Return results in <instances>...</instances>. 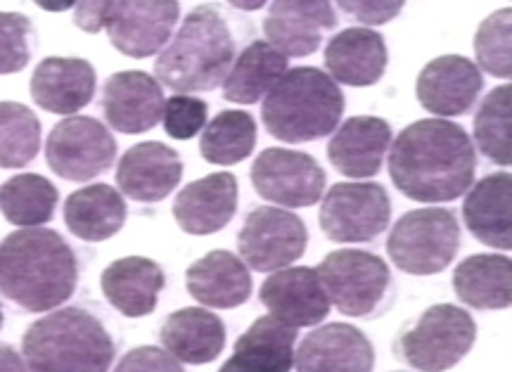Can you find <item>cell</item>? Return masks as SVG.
Returning a JSON list of instances; mask_svg holds the SVG:
<instances>
[{"mask_svg": "<svg viewBox=\"0 0 512 372\" xmlns=\"http://www.w3.org/2000/svg\"><path fill=\"white\" fill-rule=\"evenodd\" d=\"M164 91L157 79L145 72L112 74L102 91V112L107 124L119 133H145L164 117Z\"/></svg>", "mask_w": 512, "mask_h": 372, "instance_id": "obj_18", "label": "cell"}, {"mask_svg": "<svg viewBox=\"0 0 512 372\" xmlns=\"http://www.w3.org/2000/svg\"><path fill=\"white\" fill-rule=\"evenodd\" d=\"M479 67L496 79L512 76V10L503 8L486 17L475 36Z\"/></svg>", "mask_w": 512, "mask_h": 372, "instance_id": "obj_36", "label": "cell"}, {"mask_svg": "<svg viewBox=\"0 0 512 372\" xmlns=\"http://www.w3.org/2000/svg\"><path fill=\"white\" fill-rule=\"evenodd\" d=\"M238 211V178L221 171L185 185L174 202V216L183 233L214 235Z\"/></svg>", "mask_w": 512, "mask_h": 372, "instance_id": "obj_19", "label": "cell"}, {"mask_svg": "<svg viewBox=\"0 0 512 372\" xmlns=\"http://www.w3.org/2000/svg\"><path fill=\"white\" fill-rule=\"evenodd\" d=\"M330 304L351 318H370L382 309L392 287V273L380 256L361 249H339L316 268Z\"/></svg>", "mask_w": 512, "mask_h": 372, "instance_id": "obj_8", "label": "cell"}, {"mask_svg": "<svg viewBox=\"0 0 512 372\" xmlns=\"http://www.w3.org/2000/svg\"><path fill=\"white\" fill-rule=\"evenodd\" d=\"M76 282V254L55 230L24 228L0 245V294L19 309L53 311L72 297Z\"/></svg>", "mask_w": 512, "mask_h": 372, "instance_id": "obj_2", "label": "cell"}, {"mask_svg": "<svg viewBox=\"0 0 512 372\" xmlns=\"http://www.w3.org/2000/svg\"><path fill=\"white\" fill-rule=\"evenodd\" d=\"M460 249V226L453 211L425 207L403 214L392 228L387 252L396 268L411 275L446 271Z\"/></svg>", "mask_w": 512, "mask_h": 372, "instance_id": "obj_7", "label": "cell"}, {"mask_svg": "<svg viewBox=\"0 0 512 372\" xmlns=\"http://www.w3.org/2000/svg\"><path fill=\"white\" fill-rule=\"evenodd\" d=\"M465 226L486 247H512V176L508 171L491 173L475 183L463 204Z\"/></svg>", "mask_w": 512, "mask_h": 372, "instance_id": "obj_24", "label": "cell"}, {"mask_svg": "<svg viewBox=\"0 0 512 372\" xmlns=\"http://www.w3.org/2000/svg\"><path fill=\"white\" fill-rule=\"evenodd\" d=\"M34 24L19 12H0V74H17L31 60Z\"/></svg>", "mask_w": 512, "mask_h": 372, "instance_id": "obj_37", "label": "cell"}, {"mask_svg": "<svg viewBox=\"0 0 512 372\" xmlns=\"http://www.w3.org/2000/svg\"><path fill=\"white\" fill-rule=\"evenodd\" d=\"M0 327H3V309H0Z\"/></svg>", "mask_w": 512, "mask_h": 372, "instance_id": "obj_44", "label": "cell"}, {"mask_svg": "<svg viewBox=\"0 0 512 372\" xmlns=\"http://www.w3.org/2000/svg\"><path fill=\"white\" fill-rule=\"evenodd\" d=\"M178 17H181V5L171 0H152V3L117 0L107 5L105 31L121 55L145 60L164 50Z\"/></svg>", "mask_w": 512, "mask_h": 372, "instance_id": "obj_13", "label": "cell"}, {"mask_svg": "<svg viewBox=\"0 0 512 372\" xmlns=\"http://www.w3.org/2000/svg\"><path fill=\"white\" fill-rule=\"evenodd\" d=\"M482 88V72L463 55L437 57L422 69L415 83L420 105L434 117H463L475 107Z\"/></svg>", "mask_w": 512, "mask_h": 372, "instance_id": "obj_14", "label": "cell"}, {"mask_svg": "<svg viewBox=\"0 0 512 372\" xmlns=\"http://www.w3.org/2000/svg\"><path fill=\"white\" fill-rule=\"evenodd\" d=\"M185 285L209 309H238L252 294V275L238 256L214 249L188 268Z\"/></svg>", "mask_w": 512, "mask_h": 372, "instance_id": "obj_26", "label": "cell"}, {"mask_svg": "<svg viewBox=\"0 0 512 372\" xmlns=\"http://www.w3.org/2000/svg\"><path fill=\"white\" fill-rule=\"evenodd\" d=\"M162 344L176 361L204 365L216 361L226 346V325L207 309H181L162 325Z\"/></svg>", "mask_w": 512, "mask_h": 372, "instance_id": "obj_28", "label": "cell"}, {"mask_svg": "<svg viewBox=\"0 0 512 372\" xmlns=\"http://www.w3.org/2000/svg\"><path fill=\"white\" fill-rule=\"evenodd\" d=\"M392 145V126L380 117H351L337 126L328 159L342 176L373 178L380 173Z\"/></svg>", "mask_w": 512, "mask_h": 372, "instance_id": "obj_22", "label": "cell"}, {"mask_svg": "<svg viewBox=\"0 0 512 372\" xmlns=\"http://www.w3.org/2000/svg\"><path fill=\"white\" fill-rule=\"evenodd\" d=\"M477 339L472 316L453 304L430 306L401 332L396 356L418 372H446L470 354Z\"/></svg>", "mask_w": 512, "mask_h": 372, "instance_id": "obj_6", "label": "cell"}, {"mask_svg": "<svg viewBox=\"0 0 512 372\" xmlns=\"http://www.w3.org/2000/svg\"><path fill=\"white\" fill-rule=\"evenodd\" d=\"M318 218L330 242H373L392 221V202L380 183H337L323 197Z\"/></svg>", "mask_w": 512, "mask_h": 372, "instance_id": "obj_9", "label": "cell"}, {"mask_svg": "<svg viewBox=\"0 0 512 372\" xmlns=\"http://www.w3.org/2000/svg\"><path fill=\"white\" fill-rule=\"evenodd\" d=\"M41 147V121L22 102H0V166L22 169Z\"/></svg>", "mask_w": 512, "mask_h": 372, "instance_id": "obj_34", "label": "cell"}, {"mask_svg": "<svg viewBox=\"0 0 512 372\" xmlns=\"http://www.w3.org/2000/svg\"><path fill=\"white\" fill-rule=\"evenodd\" d=\"M235 43L219 12L209 5L192 10L174 41L157 57V81L178 95L214 91L233 67Z\"/></svg>", "mask_w": 512, "mask_h": 372, "instance_id": "obj_3", "label": "cell"}, {"mask_svg": "<svg viewBox=\"0 0 512 372\" xmlns=\"http://www.w3.org/2000/svg\"><path fill=\"white\" fill-rule=\"evenodd\" d=\"M261 304L287 327H311L330 313V299L316 268H283L261 285Z\"/></svg>", "mask_w": 512, "mask_h": 372, "instance_id": "obj_17", "label": "cell"}, {"mask_svg": "<svg viewBox=\"0 0 512 372\" xmlns=\"http://www.w3.org/2000/svg\"><path fill=\"white\" fill-rule=\"evenodd\" d=\"M41 8H48V10H67V8H74L72 3H60V5H55V3H41Z\"/></svg>", "mask_w": 512, "mask_h": 372, "instance_id": "obj_43", "label": "cell"}, {"mask_svg": "<svg viewBox=\"0 0 512 372\" xmlns=\"http://www.w3.org/2000/svg\"><path fill=\"white\" fill-rule=\"evenodd\" d=\"M107 5L110 3H105V0H98V3H76L74 5L76 27L86 31V34H98V31L105 29Z\"/></svg>", "mask_w": 512, "mask_h": 372, "instance_id": "obj_41", "label": "cell"}, {"mask_svg": "<svg viewBox=\"0 0 512 372\" xmlns=\"http://www.w3.org/2000/svg\"><path fill=\"white\" fill-rule=\"evenodd\" d=\"M339 10H344L349 17H354L363 24H384L399 15L403 10V3H377V0H373V3H366V0L349 3V0H344V3H339Z\"/></svg>", "mask_w": 512, "mask_h": 372, "instance_id": "obj_40", "label": "cell"}, {"mask_svg": "<svg viewBox=\"0 0 512 372\" xmlns=\"http://www.w3.org/2000/svg\"><path fill=\"white\" fill-rule=\"evenodd\" d=\"M453 290L479 311H503L512 304V264L505 254L467 256L453 273Z\"/></svg>", "mask_w": 512, "mask_h": 372, "instance_id": "obj_29", "label": "cell"}, {"mask_svg": "<svg viewBox=\"0 0 512 372\" xmlns=\"http://www.w3.org/2000/svg\"><path fill=\"white\" fill-rule=\"evenodd\" d=\"M294 365L297 372H373L375 349L358 327L330 323L304 337Z\"/></svg>", "mask_w": 512, "mask_h": 372, "instance_id": "obj_16", "label": "cell"}, {"mask_svg": "<svg viewBox=\"0 0 512 372\" xmlns=\"http://www.w3.org/2000/svg\"><path fill=\"white\" fill-rule=\"evenodd\" d=\"M342 114V88L316 67L287 69L261 107L266 131L290 145L330 136L337 131Z\"/></svg>", "mask_w": 512, "mask_h": 372, "instance_id": "obj_5", "label": "cell"}, {"mask_svg": "<svg viewBox=\"0 0 512 372\" xmlns=\"http://www.w3.org/2000/svg\"><path fill=\"white\" fill-rule=\"evenodd\" d=\"M387 43L380 31L351 27L332 36L325 48L330 79L344 86L366 88L382 79L387 69Z\"/></svg>", "mask_w": 512, "mask_h": 372, "instance_id": "obj_23", "label": "cell"}, {"mask_svg": "<svg viewBox=\"0 0 512 372\" xmlns=\"http://www.w3.org/2000/svg\"><path fill=\"white\" fill-rule=\"evenodd\" d=\"M0 372H29L19 351L8 344H0Z\"/></svg>", "mask_w": 512, "mask_h": 372, "instance_id": "obj_42", "label": "cell"}, {"mask_svg": "<svg viewBox=\"0 0 512 372\" xmlns=\"http://www.w3.org/2000/svg\"><path fill=\"white\" fill-rule=\"evenodd\" d=\"M183 162L176 150L162 143H140L126 150L117 166L121 192L143 204L162 202L181 183Z\"/></svg>", "mask_w": 512, "mask_h": 372, "instance_id": "obj_20", "label": "cell"}, {"mask_svg": "<svg viewBox=\"0 0 512 372\" xmlns=\"http://www.w3.org/2000/svg\"><path fill=\"white\" fill-rule=\"evenodd\" d=\"M95 69L81 57H46L31 74V98L53 114H76L95 95Z\"/></svg>", "mask_w": 512, "mask_h": 372, "instance_id": "obj_21", "label": "cell"}, {"mask_svg": "<svg viewBox=\"0 0 512 372\" xmlns=\"http://www.w3.org/2000/svg\"><path fill=\"white\" fill-rule=\"evenodd\" d=\"M335 27L337 12L328 0H278L264 19L268 46L285 57L313 55Z\"/></svg>", "mask_w": 512, "mask_h": 372, "instance_id": "obj_15", "label": "cell"}, {"mask_svg": "<svg viewBox=\"0 0 512 372\" xmlns=\"http://www.w3.org/2000/svg\"><path fill=\"white\" fill-rule=\"evenodd\" d=\"M102 294L126 318L150 316L157 309L166 278L162 266L145 256H126L102 271Z\"/></svg>", "mask_w": 512, "mask_h": 372, "instance_id": "obj_25", "label": "cell"}, {"mask_svg": "<svg viewBox=\"0 0 512 372\" xmlns=\"http://www.w3.org/2000/svg\"><path fill=\"white\" fill-rule=\"evenodd\" d=\"M294 342V327H287L273 316H264L235 342L233 356L219 372H290L294 365Z\"/></svg>", "mask_w": 512, "mask_h": 372, "instance_id": "obj_27", "label": "cell"}, {"mask_svg": "<svg viewBox=\"0 0 512 372\" xmlns=\"http://www.w3.org/2000/svg\"><path fill=\"white\" fill-rule=\"evenodd\" d=\"M209 105L195 95H174L164 105V131L176 140H190L207 126Z\"/></svg>", "mask_w": 512, "mask_h": 372, "instance_id": "obj_38", "label": "cell"}, {"mask_svg": "<svg viewBox=\"0 0 512 372\" xmlns=\"http://www.w3.org/2000/svg\"><path fill=\"white\" fill-rule=\"evenodd\" d=\"M254 190L285 209L313 207L325 190V171L306 152L271 147L252 164Z\"/></svg>", "mask_w": 512, "mask_h": 372, "instance_id": "obj_12", "label": "cell"}, {"mask_svg": "<svg viewBox=\"0 0 512 372\" xmlns=\"http://www.w3.org/2000/svg\"><path fill=\"white\" fill-rule=\"evenodd\" d=\"M309 245L304 221L280 207H259L245 218L238 235V249L245 266L259 273L290 268L302 259Z\"/></svg>", "mask_w": 512, "mask_h": 372, "instance_id": "obj_11", "label": "cell"}, {"mask_svg": "<svg viewBox=\"0 0 512 372\" xmlns=\"http://www.w3.org/2000/svg\"><path fill=\"white\" fill-rule=\"evenodd\" d=\"M22 354L29 372H110L114 342L93 313L69 306L24 332Z\"/></svg>", "mask_w": 512, "mask_h": 372, "instance_id": "obj_4", "label": "cell"}, {"mask_svg": "<svg viewBox=\"0 0 512 372\" xmlns=\"http://www.w3.org/2000/svg\"><path fill=\"white\" fill-rule=\"evenodd\" d=\"M256 145L254 117L242 109H226L204 126L200 152L209 164L230 166L240 164L252 155Z\"/></svg>", "mask_w": 512, "mask_h": 372, "instance_id": "obj_33", "label": "cell"}, {"mask_svg": "<svg viewBox=\"0 0 512 372\" xmlns=\"http://www.w3.org/2000/svg\"><path fill=\"white\" fill-rule=\"evenodd\" d=\"M126 202L112 185H88L64 202V223L79 240H110L124 228Z\"/></svg>", "mask_w": 512, "mask_h": 372, "instance_id": "obj_30", "label": "cell"}, {"mask_svg": "<svg viewBox=\"0 0 512 372\" xmlns=\"http://www.w3.org/2000/svg\"><path fill=\"white\" fill-rule=\"evenodd\" d=\"M117 157V140L110 128L93 117H69L50 131L46 159L64 181L86 183L110 171Z\"/></svg>", "mask_w": 512, "mask_h": 372, "instance_id": "obj_10", "label": "cell"}, {"mask_svg": "<svg viewBox=\"0 0 512 372\" xmlns=\"http://www.w3.org/2000/svg\"><path fill=\"white\" fill-rule=\"evenodd\" d=\"M477 155L465 128L446 119H420L389 145V173L415 202H453L475 183Z\"/></svg>", "mask_w": 512, "mask_h": 372, "instance_id": "obj_1", "label": "cell"}, {"mask_svg": "<svg viewBox=\"0 0 512 372\" xmlns=\"http://www.w3.org/2000/svg\"><path fill=\"white\" fill-rule=\"evenodd\" d=\"M512 86H498L486 95L475 117V143L486 159L498 166H510V102Z\"/></svg>", "mask_w": 512, "mask_h": 372, "instance_id": "obj_35", "label": "cell"}, {"mask_svg": "<svg viewBox=\"0 0 512 372\" xmlns=\"http://www.w3.org/2000/svg\"><path fill=\"white\" fill-rule=\"evenodd\" d=\"M57 188L38 173H22L0 188V211L12 226L41 228L57 209Z\"/></svg>", "mask_w": 512, "mask_h": 372, "instance_id": "obj_32", "label": "cell"}, {"mask_svg": "<svg viewBox=\"0 0 512 372\" xmlns=\"http://www.w3.org/2000/svg\"><path fill=\"white\" fill-rule=\"evenodd\" d=\"M114 372H185L181 363L157 346H138L121 358Z\"/></svg>", "mask_w": 512, "mask_h": 372, "instance_id": "obj_39", "label": "cell"}, {"mask_svg": "<svg viewBox=\"0 0 512 372\" xmlns=\"http://www.w3.org/2000/svg\"><path fill=\"white\" fill-rule=\"evenodd\" d=\"M287 74V57L268 46L266 41H254L242 50L226 79L223 98L238 105H254Z\"/></svg>", "mask_w": 512, "mask_h": 372, "instance_id": "obj_31", "label": "cell"}]
</instances>
